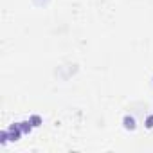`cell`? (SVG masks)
Returning <instances> with one entry per match:
<instances>
[{
	"mask_svg": "<svg viewBox=\"0 0 153 153\" xmlns=\"http://www.w3.org/2000/svg\"><path fill=\"white\" fill-rule=\"evenodd\" d=\"M7 130H9V140H18V139H20V135L24 133L18 123H13Z\"/></svg>",
	"mask_w": 153,
	"mask_h": 153,
	"instance_id": "obj_2",
	"label": "cell"
},
{
	"mask_svg": "<svg viewBox=\"0 0 153 153\" xmlns=\"http://www.w3.org/2000/svg\"><path fill=\"white\" fill-rule=\"evenodd\" d=\"M123 126H124V130H135V119L131 115H124Z\"/></svg>",
	"mask_w": 153,
	"mask_h": 153,
	"instance_id": "obj_3",
	"label": "cell"
},
{
	"mask_svg": "<svg viewBox=\"0 0 153 153\" xmlns=\"http://www.w3.org/2000/svg\"><path fill=\"white\" fill-rule=\"evenodd\" d=\"M29 121L33 123V126H40V124H42V117H40V115H31Z\"/></svg>",
	"mask_w": 153,
	"mask_h": 153,
	"instance_id": "obj_6",
	"label": "cell"
},
{
	"mask_svg": "<svg viewBox=\"0 0 153 153\" xmlns=\"http://www.w3.org/2000/svg\"><path fill=\"white\" fill-rule=\"evenodd\" d=\"M9 140V130H2L0 131V144H6Z\"/></svg>",
	"mask_w": 153,
	"mask_h": 153,
	"instance_id": "obj_5",
	"label": "cell"
},
{
	"mask_svg": "<svg viewBox=\"0 0 153 153\" xmlns=\"http://www.w3.org/2000/svg\"><path fill=\"white\" fill-rule=\"evenodd\" d=\"M144 124H146V128H149V130H151V128H153V115H148V117H146V121H144Z\"/></svg>",
	"mask_w": 153,
	"mask_h": 153,
	"instance_id": "obj_7",
	"label": "cell"
},
{
	"mask_svg": "<svg viewBox=\"0 0 153 153\" xmlns=\"http://www.w3.org/2000/svg\"><path fill=\"white\" fill-rule=\"evenodd\" d=\"M18 124H20V128H22L24 133H29V131L33 130V123H31V121H22V123H18Z\"/></svg>",
	"mask_w": 153,
	"mask_h": 153,
	"instance_id": "obj_4",
	"label": "cell"
},
{
	"mask_svg": "<svg viewBox=\"0 0 153 153\" xmlns=\"http://www.w3.org/2000/svg\"><path fill=\"white\" fill-rule=\"evenodd\" d=\"M76 72H78V65H76V63H65V65L58 67L56 76H58V78H61V79H68L70 76L76 74Z\"/></svg>",
	"mask_w": 153,
	"mask_h": 153,
	"instance_id": "obj_1",
	"label": "cell"
}]
</instances>
